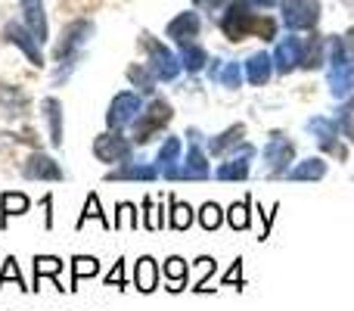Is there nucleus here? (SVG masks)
<instances>
[{
    "label": "nucleus",
    "instance_id": "obj_1",
    "mask_svg": "<svg viewBox=\"0 0 354 311\" xmlns=\"http://www.w3.org/2000/svg\"><path fill=\"white\" fill-rule=\"evenodd\" d=\"M221 31H224L227 41H245L249 35H258L261 41H274L277 22L270 16L252 12L249 0H230V6L221 16Z\"/></svg>",
    "mask_w": 354,
    "mask_h": 311
},
{
    "label": "nucleus",
    "instance_id": "obj_2",
    "mask_svg": "<svg viewBox=\"0 0 354 311\" xmlns=\"http://www.w3.org/2000/svg\"><path fill=\"white\" fill-rule=\"evenodd\" d=\"M330 94L348 97L354 91V31L345 37H330Z\"/></svg>",
    "mask_w": 354,
    "mask_h": 311
},
{
    "label": "nucleus",
    "instance_id": "obj_3",
    "mask_svg": "<svg viewBox=\"0 0 354 311\" xmlns=\"http://www.w3.org/2000/svg\"><path fill=\"white\" fill-rule=\"evenodd\" d=\"M174 118L171 103L165 100H153L147 109L140 112V118H134V143H149L159 131H165V125Z\"/></svg>",
    "mask_w": 354,
    "mask_h": 311
},
{
    "label": "nucleus",
    "instance_id": "obj_4",
    "mask_svg": "<svg viewBox=\"0 0 354 311\" xmlns=\"http://www.w3.org/2000/svg\"><path fill=\"white\" fill-rule=\"evenodd\" d=\"M143 47L149 53V72L156 75V81H174L180 75V56H174L171 50L165 47L162 41H156L153 35H143Z\"/></svg>",
    "mask_w": 354,
    "mask_h": 311
},
{
    "label": "nucleus",
    "instance_id": "obj_5",
    "mask_svg": "<svg viewBox=\"0 0 354 311\" xmlns=\"http://www.w3.org/2000/svg\"><path fill=\"white\" fill-rule=\"evenodd\" d=\"M93 156L100 159V162H106V165H128L131 159H134V143L128 141V137H122L115 131V134H100L97 141H93Z\"/></svg>",
    "mask_w": 354,
    "mask_h": 311
},
{
    "label": "nucleus",
    "instance_id": "obj_6",
    "mask_svg": "<svg viewBox=\"0 0 354 311\" xmlns=\"http://www.w3.org/2000/svg\"><path fill=\"white\" fill-rule=\"evenodd\" d=\"M143 112V103H140V94H118L115 100L109 103V112H106V125H109V131H122L128 128V125H134V118Z\"/></svg>",
    "mask_w": 354,
    "mask_h": 311
},
{
    "label": "nucleus",
    "instance_id": "obj_7",
    "mask_svg": "<svg viewBox=\"0 0 354 311\" xmlns=\"http://www.w3.org/2000/svg\"><path fill=\"white\" fill-rule=\"evenodd\" d=\"M162 175L171 177V181H205V177L212 175V168H208V162H205V153L199 150V141H189V153L183 159V165L162 171Z\"/></svg>",
    "mask_w": 354,
    "mask_h": 311
},
{
    "label": "nucleus",
    "instance_id": "obj_8",
    "mask_svg": "<svg viewBox=\"0 0 354 311\" xmlns=\"http://www.w3.org/2000/svg\"><path fill=\"white\" fill-rule=\"evenodd\" d=\"M320 19V3L317 0H283V22L286 28H314Z\"/></svg>",
    "mask_w": 354,
    "mask_h": 311
},
{
    "label": "nucleus",
    "instance_id": "obj_9",
    "mask_svg": "<svg viewBox=\"0 0 354 311\" xmlns=\"http://www.w3.org/2000/svg\"><path fill=\"white\" fill-rule=\"evenodd\" d=\"M308 128L314 131V137H317V147L324 150V153L336 156L339 162H348V150L339 143V125L336 122H330V118H324V116H314L311 122H308Z\"/></svg>",
    "mask_w": 354,
    "mask_h": 311
},
{
    "label": "nucleus",
    "instance_id": "obj_10",
    "mask_svg": "<svg viewBox=\"0 0 354 311\" xmlns=\"http://www.w3.org/2000/svg\"><path fill=\"white\" fill-rule=\"evenodd\" d=\"M93 35V25L87 22V19H78V22H72L68 28H62V41L59 47H56V60H78V47L87 41V37Z\"/></svg>",
    "mask_w": 354,
    "mask_h": 311
},
{
    "label": "nucleus",
    "instance_id": "obj_11",
    "mask_svg": "<svg viewBox=\"0 0 354 311\" xmlns=\"http://www.w3.org/2000/svg\"><path fill=\"white\" fill-rule=\"evenodd\" d=\"M301 53H305V41H301V37H295V35L283 37L274 50V69L280 75L295 72V69L301 66Z\"/></svg>",
    "mask_w": 354,
    "mask_h": 311
},
{
    "label": "nucleus",
    "instance_id": "obj_12",
    "mask_svg": "<svg viewBox=\"0 0 354 311\" xmlns=\"http://www.w3.org/2000/svg\"><path fill=\"white\" fill-rule=\"evenodd\" d=\"M3 37L10 44H16L19 50H22L25 56L31 60V66H44V53H41V41H37L35 35H31L28 28H22V25H16V22H10L3 28Z\"/></svg>",
    "mask_w": 354,
    "mask_h": 311
},
{
    "label": "nucleus",
    "instance_id": "obj_13",
    "mask_svg": "<svg viewBox=\"0 0 354 311\" xmlns=\"http://www.w3.org/2000/svg\"><path fill=\"white\" fill-rule=\"evenodd\" d=\"M295 159V143L292 141H283V137H274V141L264 147V162H268L270 175H286L289 162Z\"/></svg>",
    "mask_w": 354,
    "mask_h": 311
},
{
    "label": "nucleus",
    "instance_id": "obj_14",
    "mask_svg": "<svg viewBox=\"0 0 354 311\" xmlns=\"http://www.w3.org/2000/svg\"><path fill=\"white\" fill-rule=\"evenodd\" d=\"M252 156H255V147H252V143H243V150L236 147L233 159L221 165V168L214 171V177H218V181H245V177H249V162H252Z\"/></svg>",
    "mask_w": 354,
    "mask_h": 311
},
{
    "label": "nucleus",
    "instance_id": "obj_15",
    "mask_svg": "<svg viewBox=\"0 0 354 311\" xmlns=\"http://www.w3.org/2000/svg\"><path fill=\"white\" fill-rule=\"evenodd\" d=\"M25 177H31V181H62V168L56 159H50L47 153H31L28 162H25Z\"/></svg>",
    "mask_w": 354,
    "mask_h": 311
},
{
    "label": "nucleus",
    "instance_id": "obj_16",
    "mask_svg": "<svg viewBox=\"0 0 354 311\" xmlns=\"http://www.w3.org/2000/svg\"><path fill=\"white\" fill-rule=\"evenodd\" d=\"M270 75H274V56L270 53H252L249 62H245V78L252 81L255 87H264L270 81Z\"/></svg>",
    "mask_w": 354,
    "mask_h": 311
},
{
    "label": "nucleus",
    "instance_id": "obj_17",
    "mask_svg": "<svg viewBox=\"0 0 354 311\" xmlns=\"http://www.w3.org/2000/svg\"><path fill=\"white\" fill-rule=\"evenodd\" d=\"M19 3H22L28 31L44 44V41H47V16H44V0H19Z\"/></svg>",
    "mask_w": 354,
    "mask_h": 311
},
{
    "label": "nucleus",
    "instance_id": "obj_18",
    "mask_svg": "<svg viewBox=\"0 0 354 311\" xmlns=\"http://www.w3.org/2000/svg\"><path fill=\"white\" fill-rule=\"evenodd\" d=\"M196 35H199V16L196 12H180L168 22V37H174L177 44H193Z\"/></svg>",
    "mask_w": 354,
    "mask_h": 311
},
{
    "label": "nucleus",
    "instance_id": "obj_19",
    "mask_svg": "<svg viewBox=\"0 0 354 311\" xmlns=\"http://www.w3.org/2000/svg\"><path fill=\"white\" fill-rule=\"evenodd\" d=\"M159 265H156V258L143 256L140 262H137V271H134V287L140 290V293H153L156 287H159Z\"/></svg>",
    "mask_w": 354,
    "mask_h": 311
},
{
    "label": "nucleus",
    "instance_id": "obj_20",
    "mask_svg": "<svg viewBox=\"0 0 354 311\" xmlns=\"http://www.w3.org/2000/svg\"><path fill=\"white\" fill-rule=\"evenodd\" d=\"M243 137H245V125H233V128H227L224 134H218V137L208 141V153L212 156H227L233 147L243 143Z\"/></svg>",
    "mask_w": 354,
    "mask_h": 311
},
{
    "label": "nucleus",
    "instance_id": "obj_21",
    "mask_svg": "<svg viewBox=\"0 0 354 311\" xmlns=\"http://www.w3.org/2000/svg\"><path fill=\"white\" fill-rule=\"evenodd\" d=\"M159 177V168L156 165H122V168L109 171L106 181H156Z\"/></svg>",
    "mask_w": 354,
    "mask_h": 311
},
{
    "label": "nucleus",
    "instance_id": "obj_22",
    "mask_svg": "<svg viewBox=\"0 0 354 311\" xmlns=\"http://www.w3.org/2000/svg\"><path fill=\"white\" fill-rule=\"evenodd\" d=\"M44 109V118H47L50 125V141H53V147H62V106L56 97H47L41 103Z\"/></svg>",
    "mask_w": 354,
    "mask_h": 311
},
{
    "label": "nucleus",
    "instance_id": "obj_23",
    "mask_svg": "<svg viewBox=\"0 0 354 311\" xmlns=\"http://www.w3.org/2000/svg\"><path fill=\"white\" fill-rule=\"evenodd\" d=\"M326 37H320V35H311L305 41V53H301V69H320L326 62Z\"/></svg>",
    "mask_w": 354,
    "mask_h": 311
},
{
    "label": "nucleus",
    "instance_id": "obj_24",
    "mask_svg": "<svg viewBox=\"0 0 354 311\" xmlns=\"http://www.w3.org/2000/svg\"><path fill=\"white\" fill-rule=\"evenodd\" d=\"M324 175H326V162H324V159H305V162H299L295 168L286 171L289 181H320Z\"/></svg>",
    "mask_w": 354,
    "mask_h": 311
},
{
    "label": "nucleus",
    "instance_id": "obj_25",
    "mask_svg": "<svg viewBox=\"0 0 354 311\" xmlns=\"http://www.w3.org/2000/svg\"><path fill=\"white\" fill-rule=\"evenodd\" d=\"M162 274H165V281L171 283V293H180L183 287H187V281H189V268H187V262H183V258H177V256H171L165 262V271H162Z\"/></svg>",
    "mask_w": 354,
    "mask_h": 311
},
{
    "label": "nucleus",
    "instance_id": "obj_26",
    "mask_svg": "<svg viewBox=\"0 0 354 311\" xmlns=\"http://www.w3.org/2000/svg\"><path fill=\"white\" fill-rule=\"evenodd\" d=\"M0 106L6 109V116H25L28 97H25L19 87H0Z\"/></svg>",
    "mask_w": 354,
    "mask_h": 311
},
{
    "label": "nucleus",
    "instance_id": "obj_27",
    "mask_svg": "<svg viewBox=\"0 0 354 311\" xmlns=\"http://www.w3.org/2000/svg\"><path fill=\"white\" fill-rule=\"evenodd\" d=\"M100 274V262L93 256H75L72 258V287L68 290H78V283L84 277H97Z\"/></svg>",
    "mask_w": 354,
    "mask_h": 311
},
{
    "label": "nucleus",
    "instance_id": "obj_28",
    "mask_svg": "<svg viewBox=\"0 0 354 311\" xmlns=\"http://www.w3.org/2000/svg\"><path fill=\"white\" fill-rule=\"evenodd\" d=\"M66 268V262L56 256H37L35 258V287L31 290H41V277H59V271Z\"/></svg>",
    "mask_w": 354,
    "mask_h": 311
},
{
    "label": "nucleus",
    "instance_id": "obj_29",
    "mask_svg": "<svg viewBox=\"0 0 354 311\" xmlns=\"http://www.w3.org/2000/svg\"><path fill=\"white\" fill-rule=\"evenodd\" d=\"M205 62H208V53L199 47V44H183V50H180V66L187 69L189 75L202 72V69H205Z\"/></svg>",
    "mask_w": 354,
    "mask_h": 311
},
{
    "label": "nucleus",
    "instance_id": "obj_30",
    "mask_svg": "<svg viewBox=\"0 0 354 311\" xmlns=\"http://www.w3.org/2000/svg\"><path fill=\"white\" fill-rule=\"evenodd\" d=\"M243 78H245V66H239V62H224L221 75H218V85L227 87V91H236V87L243 85Z\"/></svg>",
    "mask_w": 354,
    "mask_h": 311
},
{
    "label": "nucleus",
    "instance_id": "obj_31",
    "mask_svg": "<svg viewBox=\"0 0 354 311\" xmlns=\"http://www.w3.org/2000/svg\"><path fill=\"white\" fill-rule=\"evenodd\" d=\"M28 196L25 193H3L0 196V212H3V218H12V215H25L28 212Z\"/></svg>",
    "mask_w": 354,
    "mask_h": 311
},
{
    "label": "nucleus",
    "instance_id": "obj_32",
    "mask_svg": "<svg viewBox=\"0 0 354 311\" xmlns=\"http://www.w3.org/2000/svg\"><path fill=\"white\" fill-rule=\"evenodd\" d=\"M159 165H162V171L180 165V137H165V143L159 150Z\"/></svg>",
    "mask_w": 354,
    "mask_h": 311
},
{
    "label": "nucleus",
    "instance_id": "obj_33",
    "mask_svg": "<svg viewBox=\"0 0 354 311\" xmlns=\"http://www.w3.org/2000/svg\"><path fill=\"white\" fill-rule=\"evenodd\" d=\"M168 224H171V231H187V227L193 224V208H189L187 202L171 199V215H168Z\"/></svg>",
    "mask_w": 354,
    "mask_h": 311
},
{
    "label": "nucleus",
    "instance_id": "obj_34",
    "mask_svg": "<svg viewBox=\"0 0 354 311\" xmlns=\"http://www.w3.org/2000/svg\"><path fill=\"white\" fill-rule=\"evenodd\" d=\"M128 78H131V85H134L140 94H153V91H156V75L149 72V69L131 66V69H128Z\"/></svg>",
    "mask_w": 354,
    "mask_h": 311
},
{
    "label": "nucleus",
    "instance_id": "obj_35",
    "mask_svg": "<svg viewBox=\"0 0 354 311\" xmlns=\"http://www.w3.org/2000/svg\"><path fill=\"white\" fill-rule=\"evenodd\" d=\"M87 218H97L100 224L106 227V231H112V221L106 218V215H103V208H100V196H97V193H91V196H87V202H84V215H81L78 227H84V221H87Z\"/></svg>",
    "mask_w": 354,
    "mask_h": 311
},
{
    "label": "nucleus",
    "instance_id": "obj_36",
    "mask_svg": "<svg viewBox=\"0 0 354 311\" xmlns=\"http://www.w3.org/2000/svg\"><path fill=\"white\" fill-rule=\"evenodd\" d=\"M227 221H230L233 231H245V227H249V221H252V215H249V199L233 202L230 212H227Z\"/></svg>",
    "mask_w": 354,
    "mask_h": 311
},
{
    "label": "nucleus",
    "instance_id": "obj_37",
    "mask_svg": "<svg viewBox=\"0 0 354 311\" xmlns=\"http://www.w3.org/2000/svg\"><path fill=\"white\" fill-rule=\"evenodd\" d=\"M115 227L137 231V227H140V212H137V206H131V202H122V206H118V215H115Z\"/></svg>",
    "mask_w": 354,
    "mask_h": 311
},
{
    "label": "nucleus",
    "instance_id": "obj_38",
    "mask_svg": "<svg viewBox=\"0 0 354 311\" xmlns=\"http://www.w3.org/2000/svg\"><path fill=\"white\" fill-rule=\"evenodd\" d=\"M221 221H224V212H221L218 202H205V206L199 208V224L205 227V231H218Z\"/></svg>",
    "mask_w": 354,
    "mask_h": 311
},
{
    "label": "nucleus",
    "instance_id": "obj_39",
    "mask_svg": "<svg viewBox=\"0 0 354 311\" xmlns=\"http://www.w3.org/2000/svg\"><path fill=\"white\" fill-rule=\"evenodd\" d=\"M143 224L147 231H162L165 227V208H153V199H143Z\"/></svg>",
    "mask_w": 354,
    "mask_h": 311
},
{
    "label": "nucleus",
    "instance_id": "obj_40",
    "mask_svg": "<svg viewBox=\"0 0 354 311\" xmlns=\"http://www.w3.org/2000/svg\"><path fill=\"white\" fill-rule=\"evenodd\" d=\"M336 125H339V131L354 143V100H345V106L336 116Z\"/></svg>",
    "mask_w": 354,
    "mask_h": 311
},
{
    "label": "nucleus",
    "instance_id": "obj_41",
    "mask_svg": "<svg viewBox=\"0 0 354 311\" xmlns=\"http://www.w3.org/2000/svg\"><path fill=\"white\" fill-rule=\"evenodd\" d=\"M6 281H16V287H22V290H31V287H25V281H22V271H19V265H16V258H6L3 262V271H0V290H3V283Z\"/></svg>",
    "mask_w": 354,
    "mask_h": 311
},
{
    "label": "nucleus",
    "instance_id": "obj_42",
    "mask_svg": "<svg viewBox=\"0 0 354 311\" xmlns=\"http://www.w3.org/2000/svg\"><path fill=\"white\" fill-rule=\"evenodd\" d=\"M106 287H115V290H124V262H115V268L106 274Z\"/></svg>",
    "mask_w": 354,
    "mask_h": 311
},
{
    "label": "nucleus",
    "instance_id": "obj_43",
    "mask_svg": "<svg viewBox=\"0 0 354 311\" xmlns=\"http://www.w3.org/2000/svg\"><path fill=\"white\" fill-rule=\"evenodd\" d=\"M221 283H224V287H236V283H239V287H243V262H239V258H236V262H233V268L227 271V274H224V281H221Z\"/></svg>",
    "mask_w": 354,
    "mask_h": 311
},
{
    "label": "nucleus",
    "instance_id": "obj_44",
    "mask_svg": "<svg viewBox=\"0 0 354 311\" xmlns=\"http://www.w3.org/2000/svg\"><path fill=\"white\" fill-rule=\"evenodd\" d=\"M249 3H252V6H274L277 0H249Z\"/></svg>",
    "mask_w": 354,
    "mask_h": 311
}]
</instances>
